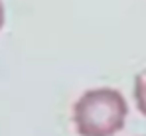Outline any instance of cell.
Here are the masks:
<instances>
[{
  "label": "cell",
  "instance_id": "3957f363",
  "mask_svg": "<svg viewBox=\"0 0 146 136\" xmlns=\"http://www.w3.org/2000/svg\"><path fill=\"white\" fill-rule=\"evenodd\" d=\"M2 26H4V6L0 2V30H2Z\"/></svg>",
  "mask_w": 146,
  "mask_h": 136
},
{
  "label": "cell",
  "instance_id": "7a4b0ae2",
  "mask_svg": "<svg viewBox=\"0 0 146 136\" xmlns=\"http://www.w3.org/2000/svg\"><path fill=\"white\" fill-rule=\"evenodd\" d=\"M134 99H136L138 111L146 116V69L140 71L134 79Z\"/></svg>",
  "mask_w": 146,
  "mask_h": 136
},
{
  "label": "cell",
  "instance_id": "6da1fadb",
  "mask_svg": "<svg viewBox=\"0 0 146 136\" xmlns=\"http://www.w3.org/2000/svg\"><path fill=\"white\" fill-rule=\"evenodd\" d=\"M128 113L126 101L117 89L99 87L83 93L73 105V124L81 136H115Z\"/></svg>",
  "mask_w": 146,
  "mask_h": 136
}]
</instances>
